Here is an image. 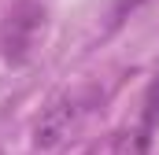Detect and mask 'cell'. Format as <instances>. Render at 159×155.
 Wrapping results in <instances>:
<instances>
[{"instance_id":"cell-2","label":"cell","mask_w":159,"mask_h":155,"mask_svg":"<svg viewBox=\"0 0 159 155\" xmlns=\"http://www.w3.org/2000/svg\"><path fill=\"white\" fill-rule=\"evenodd\" d=\"M85 115V104H81L78 96H59V100H52L37 118V129H34V144L37 148H56L63 137H70V129L78 126V118Z\"/></svg>"},{"instance_id":"cell-1","label":"cell","mask_w":159,"mask_h":155,"mask_svg":"<svg viewBox=\"0 0 159 155\" xmlns=\"http://www.w3.org/2000/svg\"><path fill=\"white\" fill-rule=\"evenodd\" d=\"M44 30V7L34 0H22L11 15H7V26H4V59L11 67H22L30 59V52L37 48V37Z\"/></svg>"},{"instance_id":"cell-3","label":"cell","mask_w":159,"mask_h":155,"mask_svg":"<svg viewBox=\"0 0 159 155\" xmlns=\"http://www.w3.org/2000/svg\"><path fill=\"white\" fill-rule=\"evenodd\" d=\"M159 126V74L152 78L148 92H144V115H141V129H137V152L152 148V133Z\"/></svg>"}]
</instances>
